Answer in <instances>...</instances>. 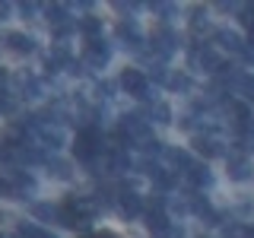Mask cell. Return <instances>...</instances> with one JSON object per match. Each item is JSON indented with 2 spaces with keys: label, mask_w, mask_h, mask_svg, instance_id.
I'll return each mask as SVG.
<instances>
[{
  "label": "cell",
  "mask_w": 254,
  "mask_h": 238,
  "mask_svg": "<svg viewBox=\"0 0 254 238\" xmlns=\"http://www.w3.org/2000/svg\"><path fill=\"white\" fill-rule=\"evenodd\" d=\"M102 153V133L95 127H83L76 133V143H73V156L79 162H92L95 156Z\"/></svg>",
  "instance_id": "6da1fadb"
},
{
  "label": "cell",
  "mask_w": 254,
  "mask_h": 238,
  "mask_svg": "<svg viewBox=\"0 0 254 238\" xmlns=\"http://www.w3.org/2000/svg\"><path fill=\"white\" fill-rule=\"evenodd\" d=\"M0 238H6V235H0Z\"/></svg>",
  "instance_id": "e575fe53"
},
{
  "label": "cell",
  "mask_w": 254,
  "mask_h": 238,
  "mask_svg": "<svg viewBox=\"0 0 254 238\" xmlns=\"http://www.w3.org/2000/svg\"><path fill=\"white\" fill-rule=\"evenodd\" d=\"M76 29L86 35V42H95V38H102V19H95V16H86V19H79Z\"/></svg>",
  "instance_id": "ffe728a7"
},
{
  "label": "cell",
  "mask_w": 254,
  "mask_h": 238,
  "mask_svg": "<svg viewBox=\"0 0 254 238\" xmlns=\"http://www.w3.org/2000/svg\"><path fill=\"white\" fill-rule=\"evenodd\" d=\"M19 238H58L51 232H45V229L32 226V222H19Z\"/></svg>",
  "instance_id": "603a6c76"
},
{
  "label": "cell",
  "mask_w": 254,
  "mask_h": 238,
  "mask_svg": "<svg viewBox=\"0 0 254 238\" xmlns=\"http://www.w3.org/2000/svg\"><path fill=\"white\" fill-rule=\"evenodd\" d=\"M149 42H153V54H156L159 60H165L169 54L178 51L181 38H178V32H175L172 26H159V29L153 32V38H149Z\"/></svg>",
  "instance_id": "3957f363"
},
{
  "label": "cell",
  "mask_w": 254,
  "mask_h": 238,
  "mask_svg": "<svg viewBox=\"0 0 254 238\" xmlns=\"http://www.w3.org/2000/svg\"><path fill=\"white\" fill-rule=\"evenodd\" d=\"M118 42H121L124 48H130V51H140L143 48V35H140V29H137L133 19L118 22Z\"/></svg>",
  "instance_id": "30bf717a"
},
{
  "label": "cell",
  "mask_w": 254,
  "mask_h": 238,
  "mask_svg": "<svg viewBox=\"0 0 254 238\" xmlns=\"http://www.w3.org/2000/svg\"><path fill=\"white\" fill-rule=\"evenodd\" d=\"M32 216L42 222H58V206L51 203H32Z\"/></svg>",
  "instance_id": "7402d4cb"
},
{
  "label": "cell",
  "mask_w": 254,
  "mask_h": 238,
  "mask_svg": "<svg viewBox=\"0 0 254 238\" xmlns=\"http://www.w3.org/2000/svg\"><path fill=\"white\" fill-rule=\"evenodd\" d=\"M190 210H194V213H197V216H200V219H206V226H216V222H219L216 210H213V206L206 203L203 197H197V194L190 197Z\"/></svg>",
  "instance_id": "9a60e30c"
},
{
  "label": "cell",
  "mask_w": 254,
  "mask_h": 238,
  "mask_svg": "<svg viewBox=\"0 0 254 238\" xmlns=\"http://www.w3.org/2000/svg\"><path fill=\"white\" fill-rule=\"evenodd\" d=\"M35 194V178L29 172H13L10 175V197L16 200H26V197Z\"/></svg>",
  "instance_id": "9c48e42d"
},
{
  "label": "cell",
  "mask_w": 254,
  "mask_h": 238,
  "mask_svg": "<svg viewBox=\"0 0 254 238\" xmlns=\"http://www.w3.org/2000/svg\"><path fill=\"white\" fill-rule=\"evenodd\" d=\"M190 70H206V73H216V70L222 67V60H219V54L213 51L210 45H194L190 48Z\"/></svg>",
  "instance_id": "277c9868"
},
{
  "label": "cell",
  "mask_w": 254,
  "mask_h": 238,
  "mask_svg": "<svg viewBox=\"0 0 254 238\" xmlns=\"http://www.w3.org/2000/svg\"><path fill=\"white\" fill-rule=\"evenodd\" d=\"M153 10H156V13H162L165 19H169V16L178 13V6H172V3H153Z\"/></svg>",
  "instance_id": "83f0119b"
},
{
  "label": "cell",
  "mask_w": 254,
  "mask_h": 238,
  "mask_svg": "<svg viewBox=\"0 0 254 238\" xmlns=\"http://www.w3.org/2000/svg\"><path fill=\"white\" fill-rule=\"evenodd\" d=\"M86 238H115V235H108V232H95V235H86Z\"/></svg>",
  "instance_id": "d6a6232c"
},
{
  "label": "cell",
  "mask_w": 254,
  "mask_h": 238,
  "mask_svg": "<svg viewBox=\"0 0 254 238\" xmlns=\"http://www.w3.org/2000/svg\"><path fill=\"white\" fill-rule=\"evenodd\" d=\"M169 89H175V92H188V89H190V79H188L185 73H175V76H169Z\"/></svg>",
  "instance_id": "d4e9b609"
},
{
  "label": "cell",
  "mask_w": 254,
  "mask_h": 238,
  "mask_svg": "<svg viewBox=\"0 0 254 238\" xmlns=\"http://www.w3.org/2000/svg\"><path fill=\"white\" fill-rule=\"evenodd\" d=\"M3 42L10 45V51H13V54H22V58H26V54H35V38L26 35V32H10Z\"/></svg>",
  "instance_id": "7c38bea8"
},
{
  "label": "cell",
  "mask_w": 254,
  "mask_h": 238,
  "mask_svg": "<svg viewBox=\"0 0 254 238\" xmlns=\"http://www.w3.org/2000/svg\"><path fill=\"white\" fill-rule=\"evenodd\" d=\"M111 60V48L102 42V38H95V42H86V51H83V67H92V70H102L108 67Z\"/></svg>",
  "instance_id": "8992f818"
},
{
  "label": "cell",
  "mask_w": 254,
  "mask_h": 238,
  "mask_svg": "<svg viewBox=\"0 0 254 238\" xmlns=\"http://www.w3.org/2000/svg\"><path fill=\"white\" fill-rule=\"evenodd\" d=\"M118 213H121L124 219H137L143 213V197L137 190H121V194H118Z\"/></svg>",
  "instance_id": "ba28073f"
},
{
  "label": "cell",
  "mask_w": 254,
  "mask_h": 238,
  "mask_svg": "<svg viewBox=\"0 0 254 238\" xmlns=\"http://www.w3.org/2000/svg\"><path fill=\"white\" fill-rule=\"evenodd\" d=\"M216 42L226 48V51H232V54H242V51H245L242 38H238L232 29H216Z\"/></svg>",
  "instance_id": "e0dca14e"
},
{
  "label": "cell",
  "mask_w": 254,
  "mask_h": 238,
  "mask_svg": "<svg viewBox=\"0 0 254 238\" xmlns=\"http://www.w3.org/2000/svg\"><path fill=\"white\" fill-rule=\"evenodd\" d=\"M242 95L248 102H254V76H245V83H242Z\"/></svg>",
  "instance_id": "4316f807"
},
{
  "label": "cell",
  "mask_w": 254,
  "mask_h": 238,
  "mask_svg": "<svg viewBox=\"0 0 254 238\" xmlns=\"http://www.w3.org/2000/svg\"><path fill=\"white\" fill-rule=\"evenodd\" d=\"M146 118L156 121V124H172V108L165 105V102H156V105L146 111Z\"/></svg>",
  "instance_id": "44dd1931"
},
{
  "label": "cell",
  "mask_w": 254,
  "mask_h": 238,
  "mask_svg": "<svg viewBox=\"0 0 254 238\" xmlns=\"http://www.w3.org/2000/svg\"><path fill=\"white\" fill-rule=\"evenodd\" d=\"M165 156H169V162L175 165V169H190V165H194V162H190V156L185 153V149H169V153H165Z\"/></svg>",
  "instance_id": "cb8c5ba5"
},
{
  "label": "cell",
  "mask_w": 254,
  "mask_h": 238,
  "mask_svg": "<svg viewBox=\"0 0 254 238\" xmlns=\"http://www.w3.org/2000/svg\"><path fill=\"white\" fill-rule=\"evenodd\" d=\"M45 13H48V22H51L54 29H64V26H73L70 22V10L64 3H54V6H45Z\"/></svg>",
  "instance_id": "2e32d148"
},
{
  "label": "cell",
  "mask_w": 254,
  "mask_h": 238,
  "mask_svg": "<svg viewBox=\"0 0 254 238\" xmlns=\"http://www.w3.org/2000/svg\"><path fill=\"white\" fill-rule=\"evenodd\" d=\"M242 22L248 29H254V6H242Z\"/></svg>",
  "instance_id": "f1b7e54d"
},
{
  "label": "cell",
  "mask_w": 254,
  "mask_h": 238,
  "mask_svg": "<svg viewBox=\"0 0 254 238\" xmlns=\"http://www.w3.org/2000/svg\"><path fill=\"white\" fill-rule=\"evenodd\" d=\"M229 178L232 181H248L251 178V162L242 156H229Z\"/></svg>",
  "instance_id": "5bb4252c"
},
{
  "label": "cell",
  "mask_w": 254,
  "mask_h": 238,
  "mask_svg": "<svg viewBox=\"0 0 254 238\" xmlns=\"http://www.w3.org/2000/svg\"><path fill=\"white\" fill-rule=\"evenodd\" d=\"M146 229H149L153 238H181V235H185L181 229L172 226L165 213H146Z\"/></svg>",
  "instance_id": "52a82bcc"
},
{
  "label": "cell",
  "mask_w": 254,
  "mask_h": 238,
  "mask_svg": "<svg viewBox=\"0 0 254 238\" xmlns=\"http://www.w3.org/2000/svg\"><path fill=\"white\" fill-rule=\"evenodd\" d=\"M242 149L245 153H254V137H242Z\"/></svg>",
  "instance_id": "4dcf8cb0"
},
{
  "label": "cell",
  "mask_w": 254,
  "mask_h": 238,
  "mask_svg": "<svg viewBox=\"0 0 254 238\" xmlns=\"http://www.w3.org/2000/svg\"><path fill=\"white\" fill-rule=\"evenodd\" d=\"M35 10H38L35 3H19V13H22V16H32V13H35Z\"/></svg>",
  "instance_id": "f546056e"
},
{
  "label": "cell",
  "mask_w": 254,
  "mask_h": 238,
  "mask_svg": "<svg viewBox=\"0 0 254 238\" xmlns=\"http://www.w3.org/2000/svg\"><path fill=\"white\" fill-rule=\"evenodd\" d=\"M16 86L22 89L26 99H38V95H42V83H38L32 73H19V76H16Z\"/></svg>",
  "instance_id": "ac0fdd59"
},
{
  "label": "cell",
  "mask_w": 254,
  "mask_h": 238,
  "mask_svg": "<svg viewBox=\"0 0 254 238\" xmlns=\"http://www.w3.org/2000/svg\"><path fill=\"white\" fill-rule=\"evenodd\" d=\"M6 16H10V3H0V22H3Z\"/></svg>",
  "instance_id": "1f68e13d"
},
{
  "label": "cell",
  "mask_w": 254,
  "mask_h": 238,
  "mask_svg": "<svg viewBox=\"0 0 254 238\" xmlns=\"http://www.w3.org/2000/svg\"><path fill=\"white\" fill-rule=\"evenodd\" d=\"M58 222H61L64 229H89V219H86V216H79V213H76L70 203L58 206Z\"/></svg>",
  "instance_id": "4fadbf2b"
},
{
  "label": "cell",
  "mask_w": 254,
  "mask_h": 238,
  "mask_svg": "<svg viewBox=\"0 0 254 238\" xmlns=\"http://www.w3.org/2000/svg\"><path fill=\"white\" fill-rule=\"evenodd\" d=\"M185 178H188L190 190H203V187H210V184H213V175H210V169H206V165H200V162H194V165H190V169L185 172Z\"/></svg>",
  "instance_id": "8fae6325"
},
{
  "label": "cell",
  "mask_w": 254,
  "mask_h": 238,
  "mask_svg": "<svg viewBox=\"0 0 254 238\" xmlns=\"http://www.w3.org/2000/svg\"><path fill=\"white\" fill-rule=\"evenodd\" d=\"M121 86H124L127 95H133V99H140V102L149 99V79H146L143 70H124V73H121Z\"/></svg>",
  "instance_id": "5b68a950"
},
{
  "label": "cell",
  "mask_w": 254,
  "mask_h": 238,
  "mask_svg": "<svg viewBox=\"0 0 254 238\" xmlns=\"http://www.w3.org/2000/svg\"><path fill=\"white\" fill-rule=\"evenodd\" d=\"M48 169H51L54 178H67V175H70V165L61 162V159H48Z\"/></svg>",
  "instance_id": "484cf974"
},
{
  "label": "cell",
  "mask_w": 254,
  "mask_h": 238,
  "mask_svg": "<svg viewBox=\"0 0 254 238\" xmlns=\"http://www.w3.org/2000/svg\"><path fill=\"white\" fill-rule=\"evenodd\" d=\"M118 130H121L130 143H140V146H146V143L153 140V133H149V121L143 115H124Z\"/></svg>",
  "instance_id": "7a4b0ae2"
},
{
  "label": "cell",
  "mask_w": 254,
  "mask_h": 238,
  "mask_svg": "<svg viewBox=\"0 0 254 238\" xmlns=\"http://www.w3.org/2000/svg\"><path fill=\"white\" fill-rule=\"evenodd\" d=\"M194 146H197V153L206 156V159L222 156V143H219L216 137H197V140H194Z\"/></svg>",
  "instance_id": "d6986e66"
},
{
  "label": "cell",
  "mask_w": 254,
  "mask_h": 238,
  "mask_svg": "<svg viewBox=\"0 0 254 238\" xmlns=\"http://www.w3.org/2000/svg\"><path fill=\"white\" fill-rule=\"evenodd\" d=\"M3 79H6V73H3V70H0V89H3Z\"/></svg>",
  "instance_id": "836d02e7"
}]
</instances>
